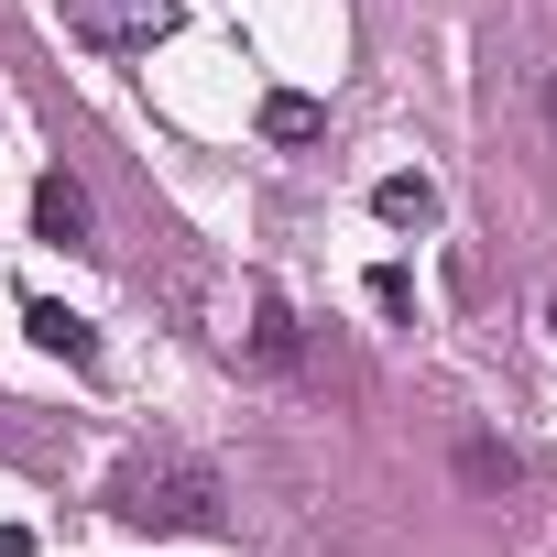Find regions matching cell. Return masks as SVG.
Wrapping results in <instances>:
<instances>
[{"label": "cell", "instance_id": "8", "mask_svg": "<svg viewBox=\"0 0 557 557\" xmlns=\"http://www.w3.org/2000/svg\"><path fill=\"white\" fill-rule=\"evenodd\" d=\"M459 470H470V481H513V459H503L492 437H470V448H459Z\"/></svg>", "mask_w": 557, "mask_h": 557}, {"label": "cell", "instance_id": "3", "mask_svg": "<svg viewBox=\"0 0 557 557\" xmlns=\"http://www.w3.org/2000/svg\"><path fill=\"white\" fill-rule=\"evenodd\" d=\"M240 307H251V361L285 372V361H296V307H285V285H273V273H251Z\"/></svg>", "mask_w": 557, "mask_h": 557}, {"label": "cell", "instance_id": "9", "mask_svg": "<svg viewBox=\"0 0 557 557\" xmlns=\"http://www.w3.org/2000/svg\"><path fill=\"white\" fill-rule=\"evenodd\" d=\"M0 557H34V535H23V524H0Z\"/></svg>", "mask_w": 557, "mask_h": 557}, {"label": "cell", "instance_id": "2", "mask_svg": "<svg viewBox=\"0 0 557 557\" xmlns=\"http://www.w3.org/2000/svg\"><path fill=\"white\" fill-rule=\"evenodd\" d=\"M66 34L99 45V55H143L175 34V0H66Z\"/></svg>", "mask_w": 557, "mask_h": 557}, {"label": "cell", "instance_id": "7", "mask_svg": "<svg viewBox=\"0 0 557 557\" xmlns=\"http://www.w3.org/2000/svg\"><path fill=\"white\" fill-rule=\"evenodd\" d=\"M34 339H45L55 361H77V372L99 361V329H88V318H66V307H34Z\"/></svg>", "mask_w": 557, "mask_h": 557}, {"label": "cell", "instance_id": "11", "mask_svg": "<svg viewBox=\"0 0 557 557\" xmlns=\"http://www.w3.org/2000/svg\"><path fill=\"white\" fill-rule=\"evenodd\" d=\"M546 329H557V296H546Z\"/></svg>", "mask_w": 557, "mask_h": 557}, {"label": "cell", "instance_id": "6", "mask_svg": "<svg viewBox=\"0 0 557 557\" xmlns=\"http://www.w3.org/2000/svg\"><path fill=\"white\" fill-rule=\"evenodd\" d=\"M318 132H329V110H318L307 88H273V99H262V143H318Z\"/></svg>", "mask_w": 557, "mask_h": 557}, {"label": "cell", "instance_id": "5", "mask_svg": "<svg viewBox=\"0 0 557 557\" xmlns=\"http://www.w3.org/2000/svg\"><path fill=\"white\" fill-rule=\"evenodd\" d=\"M372 219H383V230H426V219H437V186H426V175H383V186H372Z\"/></svg>", "mask_w": 557, "mask_h": 557}, {"label": "cell", "instance_id": "4", "mask_svg": "<svg viewBox=\"0 0 557 557\" xmlns=\"http://www.w3.org/2000/svg\"><path fill=\"white\" fill-rule=\"evenodd\" d=\"M34 230H45V240H88V186H77V175H45V186H34Z\"/></svg>", "mask_w": 557, "mask_h": 557}, {"label": "cell", "instance_id": "10", "mask_svg": "<svg viewBox=\"0 0 557 557\" xmlns=\"http://www.w3.org/2000/svg\"><path fill=\"white\" fill-rule=\"evenodd\" d=\"M546 121H557V77H546Z\"/></svg>", "mask_w": 557, "mask_h": 557}, {"label": "cell", "instance_id": "1", "mask_svg": "<svg viewBox=\"0 0 557 557\" xmlns=\"http://www.w3.org/2000/svg\"><path fill=\"white\" fill-rule=\"evenodd\" d=\"M121 513L132 524H164V535H197V524H219V481L197 459H143L121 481Z\"/></svg>", "mask_w": 557, "mask_h": 557}]
</instances>
